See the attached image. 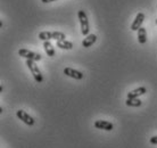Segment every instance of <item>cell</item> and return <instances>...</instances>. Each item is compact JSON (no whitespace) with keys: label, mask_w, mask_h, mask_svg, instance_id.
<instances>
[{"label":"cell","mask_w":157,"mask_h":148,"mask_svg":"<svg viewBox=\"0 0 157 148\" xmlns=\"http://www.w3.org/2000/svg\"><path fill=\"white\" fill-rule=\"evenodd\" d=\"M26 65H28L29 70L31 71L32 75H33V78L36 80L38 83H41L43 81V76L41 72H40L39 67L36 65V60H31V59H26Z\"/></svg>","instance_id":"obj_1"},{"label":"cell","mask_w":157,"mask_h":148,"mask_svg":"<svg viewBox=\"0 0 157 148\" xmlns=\"http://www.w3.org/2000/svg\"><path fill=\"white\" fill-rule=\"evenodd\" d=\"M78 21H80V25H81V33L83 35H88L90 32V26H89V21H88L86 12L84 10H78Z\"/></svg>","instance_id":"obj_2"},{"label":"cell","mask_w":157,"mask_h":148,"mask_svg":"<svg viewBox=\"0 0 157 148\" xmlns=\"http://www.w3.org/2000/svg\"><path fill=\"white\" fill-rule=\"evenodd\" d=\"M18 55H20L21 57H23V58H26V59H31V60H40L41 59V55L40 54H36V53H33V51L29 50V49H20L18 50Z\"/></svg>","instance_id":"obj_3"},{"label":"cell","mask_w":157,"mask_h":148,"mask_svg":"<svg viewBox=\"0 0 157 148\" xmlns=\"http://www.w3.org/2000/svg\"><path fill=\"white\" fill-rule=\"evenodd\" d=\"M16 115H17V117L20 119L21 121H23L25 124H28V125H33L34 123H36V121H34V119L32 116H30L25 111H23V109H20V111H17L16 112Z\"/></svg>","instance_id":"obj_4"},{"label":"cell","mask_w":157,"mask_h":148,"mask_svg":"<svg viewBox=\"0 0 157 148\" xmlns=\"http://www.w3.org/2000/svg\"><path fill=\"white\" fill-rule=\"evenodd\" d=\"M64 74L70 76V78H73L75 80H82L83 79V73L80 72V71H76L72 67H65L64 68Z\"/></svg>","instance_id":"obj_5"},{"label":"cell","mask_w":157,"mask_h":148,"mask_svg":"<svg viewBox=\"0 0 157 148\" xmlns=\"http://www.w3.org/2000/svg\"><path fill=\"white\" fill-rule=\"evenodd\" d=\"M94 128L100 129V130H105V131H112L113 128H114V125H113V123L105 121V120H97V121L94 122Z\"/></svg>","instance_id":"obj_6"},{"label":"cell","mask_w":157,"mask_h":148,"mask_svg":"<svg viewBox=\"0 0 157 148\" xmlns=\"http://www.w3.org/2000/svg\"><path fill=\"white\" fill-rule=\"evenodd\" d=\"M144 21H145V14L144 13H138L133 23L131 24V30L132 31H138L141 27V24L144 23Z\"/></svg>","instance_id":"obj_7"},{"label":"cell","mask_w":157,"mask_h":148,"mask_svg":"<svg viewBox=\"0 0 157 148\" xmlns=\"http://www.w3.org/2000/svg\"><path fill=\"white\" fill-rule=\"evenodd\" d=\"M147 92V89L145 87H139L138 89H134L132 91H130L128 94V98H138L139 96H142Z\"/></svg>","instance_id":"obj_8"},{"label":"cell","mask_w":157,"mask_h":148,"mask_svg":"<svg viewBox=\"0 0 157 148\" xmlns=\"http://www.w3.org/2000/svg\"><path fill=\"white\" fill-rule=\"evenodd\" d=\"M96 40H97V35L96 34H88L86 38H84V40L82 41V46L84 48L91 47V46L96 42Z\"/></svg>","instance_id":"obj_9"},{"label":"cell","mask_w":157,"mask_h":148,"mask_svg":"<svg viewBox=\"0 0 157 148\" xmlns=\"http://www.w3.org/2000/svg\"><path fill=\"white\" fill-rule=\"evenodd\" d=\"M57 47H59L60 49H65V50H71L72 48L74 47V45H73V42H71V41H67L66 39L65 40H59V41H57Z\"/></svg>","instance_id":"obj_10"},{"label":"cell","mask_w":157,"mask_h":148,"mask_svg":"<svg viewBox=\"0 0 157 148\" xmlns=\"http://www.w3.org/2000/svg\"><path fill=\"white\" fill-rule=\"evenodd\" d=\"M138 41L141 45H145L147 42V32L145 27H140L138 30Z\"/></svg>","instance_id":"obj_11"},{"label":"cell","mask_w":157,"mask_h":148,"mask_svg":"<svg viewBox=\"0 0 157 148\" xmlns=\"http://www.w3.org/2000/svg\"><path fill=\"white\" fill-rule=\"evenodd\" d=\"M43 47H44V51H46L47 56H49V57H54L55 56V48L50 43V41H44Z\"/></svg>","instance_id":"obj_12"},{"label":"cell","mask_w":157,"mask_h":148,"mask_svg":"<svg viewBox=\"0 0 157 148\" xmlns=\"http://www.w3.org/2000/svg\"><path fill=\"white\" fill-rule=\"evenodd\" d=\"M125 104L126 106H130V107H139V106H141L142 101L138 98H128Z\"/></svg>","instance_id":"obj_13"},{"label":"cell","mask_w":157,"mask_h":148,"mask_svg":"<svg viewBox=\"0 0 157 148\" xmlns=\"http://www.w3.org/2000/svg\"><path fill=\"white\" fill-rule=\"evenodd\" d=\"M66 35L64 34L63 32H51V39L56 40V41H59V40H65Z\"/></svg>","instance_id":"obj_14"},{"label":"cell","mask_w":157,"mask_h":148,"mask_svg":"<svg viewBox=\"0 0 157 148\" xmlns=\"http://www.w3.org/2000/svg\"><path fill=\"white\" fill-rule=\"evenodd\" d=\"M39 39L42 41H50L51 40V32L49 31H42L39 33Z\"/></svg>","instance_id":"obj_15"},{"label":"cell","mask_w":157,"mask_h":148,"mask_svg":"<svg viewBox=\"0 0 157 148\" xmlns=\"http://www.w3.org/2000/svg\"><path fill=\"white\" fill-rule=\"evenodd\" d=\"M150 144L151 145H157V136H154L150 138Z\"/></svg>","instance_id":"obj_16"},{"label":"cell","mask_w":157,"mask_h":148,"mask_svg":"<svg viewBox=\"0 0 157 148\" xmlns=\"http://www.w3.org/2000/svg\"><path fill=\"white\" fill-rule=\"evenodd\" d=\"M44 4H48V2H52V1H56V0H41Z\"/></svg>","instance_id":"obj_17"},{"label":"cell","mask_w":157,"mask_h":148,"mask_svg":"<svg viewBox=\"0 0 157 148\" xmlns=\"http://www.w3.org/2000/svg\"><path fill=\"white\" fill-rule=\"evenodd\" d=\"M156 24H157V20H156Z\"/></svg>","instance_id":"obj_18"}]
</instances>
